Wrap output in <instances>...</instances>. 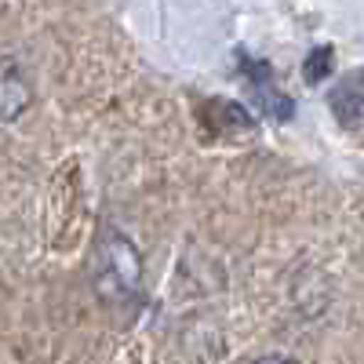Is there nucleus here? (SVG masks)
<instances>
[{
  "label": "nucleus",
  "mask_w": 364,
  "mask_h": 364,
  "mask_svg": "<svg viewBox=\"0 0 364 364\" xmlns=\"http://www.w3.org/2000/svg\"><path fill=\"white\" fill-rule=\"evenodd\" d=\"M255 99H259V106L266 109V117H277V120H291V113H295V102H291L288 95H281V91H273L269 84L255 87Z\"/></svg>",
  "instance_id": "423d86ee"
},
{
  "label": "nucleus",
  "mask_w": 364,
  "mask_h": 364,
  "mask_svg": "<svg viewBox=\"0 0 364 364\" xmlns=\"http://www.w3.org/2000/svg\"><path fill=\"white\" fill-rule=\"evenodd\" d=\"M331 70H336V51H331L328 44H321V48H314L306 55V63H302V80H306V84H321Z\"/></svg>",
  "instance_id": "39448f33"
},
{
  "label": "nucleus",
  "mask_w": 364,
  "mask_h": 364,
  "mask_svg": "<svg viewBox=\"0 0 364 364\" xmlns=\"http://www.w3.org/2000/svg\"><path fill=\"white\" fill-rule=\"evenodd\" d=\"M255 364H295V360H288V357H259Z\"/></svg>",
  "instance_id": "0eeeda50"
},
{
  "label": "nucleus",
  "mask_w": 364,
  "mask_h": 364,
  "mask_svg": "<svg viewBox=\"0 0 364 364\" xmlns=\"http://www.w3.org/2000/svg\"><path fill=\"white\" fill-rule=\"evenodd\" d=\"M204 117H211V128L223 132V135H255V120L245 106L237 102H208L204 106Z\"/></svg>",
  "instance_id": "20e7f679"
},
{
  "label": "nucleus",
  "mask_w": 364,
  "mask_h": 364,
  "mask_svg": "<svg viewBox=\"0 0 364 364\" xmlns=\"http://www.w3.org/2000/svg\"><path fill=\"white\" fill-rule=\"evenodd\" d=\"M328 106H331V113L339 117V124H346V128H357L360 120H364V87H360V77H350V80H343L336 91H331Z\"/></svg>",
  "instance_id": "7ed1b4c3"
},
{
  "label": "nucleus",
  "mask_w": 364,
  "mask_h": 364,
  "mask_svg": "<svg viewBox=\"0 0 364 364\" xmlns=\"http://www.w3.org/2000/svg\"><path fill=\"white\" fill-rule=\"evenodd\" d=\"M95 295L109 306L135 302L142 295V252L120 230L106 226L95 248Z\"/></svg>",
  "instance_id": "f257e3e1"
},
{
  "label": "nucleus",
  "mask_w": 364,
  "mask_h": 364,
  "mask_svg": "<svg viewBox=\"0 0 364 364\" xmlns=\"http://www.w3.org/2000/svg\"><path fill=\"white\" fill-rule=\"evenodd\" d=\"M29 106H33V87H29L22 66L15 58H0V120L15 124Z\"/></svg>",
  "instance_id": "f03ea898"
}]
</instances>
